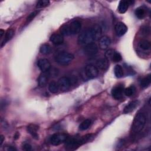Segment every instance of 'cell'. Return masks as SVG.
Listing matches in <instances>:
<instances>
[{"mask_svg": "<svg viewBox=\"0 0 151 151\" xmlns=\"http://www.w3.org/2000/svg\"><path fill=\"white\" fill-rule=\"evenodd\" d=\"M81 24L78 21H74L66 24L60 28L61 34L63 35H71L78 33L81 29Z\"/></svg>", "mask_w": 151, "mask_h": 151, "instance_id": "cell-1", "label": "cell"}, {"mask_svg": "<svg viewBox=\"0 0 151 151\" xmlns=\"http://www.w3.org/2000/svg\"><path fill=\"white\" fill-rule=\"evenodd\" d=\"M146 123V116L143 113H138L134 117L131 127V133L133 134L140 132Z\"/></svg>", "mask_w": 151, "mask_h": 151, "instance_id": "cell-2", "label": "cell"}, {"mask_svg": "<svg viewBox=\"0 0 151 151\" xmlns=\"http://www.w3.org/2000/svg\"><path fill=\"white\" fill-rule=\"evenodd\" d=\"M94 41L95 40L91 28L82 31L78 37V43L81 45H86Z\"/></svg>", "mask_w": 151, "mask_h": 151, "instance_id": "cell-3", "label": "cell"}, {"mask_svg": "<svg viewBox=\"0 0 151 151\" xmlns=\"http://www.w3.org/2000/svg\"><path fill=\"white\" fill-rule=\"evenodd\" d=\"M74 55L66 51L58 52L55 57V61L61 65H67L70 64L74 59Z\"/></svg>", "mask_w": 151, "mask_h": 151, "instance_id": "cell-4", "label": "cell"}, {"mask_svg": "<svg viewBox=\"0 0 151 151\" xmlns=\"http://www.w3.org/2000/svg\"><path fill=\"white\" fill-rule=\"evenodd\" d=\"M68 139H69L68 134L65 133H56L51 136L50 142L52 145L57 146L65 142Z\"/></svg>", "mask_w": 151, "mask_h": 151, "instance_id": "cell-5", "label": "cell"}, {"mask_svg": "<svg viewBox=\"0 0 151 151\" xmlns=\"http://www.w3.org/2000/svg\"><path fill=\"white\" fill-rule=\"evenodd\" d=\"M84 73L88 78H94L99 74V69L93 65L88 64L86 66Z\"/></svg>", "mask_w": 151, "mask_h": 151, "instance_id": "cell-6", "label": "cell"}, {"mask_svg": "<svg viewBox=\"0 0 151 151\" xmlns=\"http://www.w3.org/2000/svg\"><path fill=\"white\" fill-rule=\"evenodd\" d=\"M84 53L88 56H93L98 52V47L94 42H91L84 45L83 48Z\"/></svg>", "mask_w": 151, "mask_h": 151, "instance_id": "cell-7", "label": "cell"}, {"mask_svg": "<svg viewBox=\"0 0 151 151\" xmlns=\"http://www.w3.org/2000/svg\"><path fill=\"white\" fill-rule=\"evenodd\" d=\"M37 66L42 72H48L51 68L49 60L45 58L40 59L37 61Z\"/></svg>", "mask_w": 151, "mask_h": 151, "instance_id": "cell-8", "label": "cell"}, {"mask_svg": "<svg viewBox=\"0 0 151 151\" xmlns=\"http://www.w3.org/2000/svg\"><path fill=\"white\" fill-rule=\"evenodd\" d=\"M58 85L59 87V89L62 91H66L67 90L71 85L70 79L67 77H61L58 82Z\"/></svg>", "mask_w": 151, "mask_h": 151, "instance_id": "cell-9", "label": "cell"}, {"mask_svg": "<svg viewBox=\"0 0 151 151\" xmlns=\"http://www.w3.org/2000/svg\"><path fill=\"white\" fill-rule=\"evenodd\" d=\"M124 93V87L123 86H117L113 88L111 93L112 97L116 100H119L122 98Z\"/></svg>", "mask_w": 151, "mask_h": 151, "instance_id": "cell-10", "label": "cell"}, {"mask_svg": "<svg viewBox=\"0 0 151 151\" xmlns=\"http://www.w3.org/2000/svg\"><path fill=\"white\" fill-rule=\"evenodd\" d=\"M114 29L116 34L118 36L120 37L125 34V33L127 31V27L123 22H119L116 24L114 27Z\"/></svg>", "mask_w": 151, "mask_h": 151, "instance_id": "cell-11", "label": "cell"}, {"mask_svg": "<svg viewBox=\"0 0 151 151\" xmlns=\"http://www.w3.org/2000/svg\"><path fill=\"white\" fill-rule=\"evenodd\" d=\"M111 44V40L107 36L101 37L99 41V47L102 50L107 49Z\"/></svg>", "mask_w": 151, "mask_h": 151, "instance_id": "cell-12", "label": "cell"}, {"mask_svg": "<svg viewBox=\"0 0 151 151\" xmlns=\"http://www.w3.org/2000/svg\"><path fill=\"white\" fill-rule=\"evenodd\" d=\"M50 41L55 45H58L61 44L64 41V37L63 35L60 34H53L51 35L50 38Z\"/></svg>", "mask_w": 151, "mask_h": 151, "instance_id": "cell-13", "label": "cell"}, {"mask_svg": "<svg viewBox=\"0 0 151 151\" xmlns=\"http://www.w3.org/2000/svg\"><path fill=\"white\" fill-rule=\"evenodd\" d=\"M133 2L134 1H120L118 6V11L121 14L126 12L129 8V5H131V4H133Z\"/></svg>", "mask_w": 151, "mask_h": 151, "instance_id": "cell-14", "label": "cell"}, {"mask_svg": "<svg viewBox=\"0 0 151 151\" xmlns=\"http://www.w3.org/2000/svg\"><path fill=\"white\" fill-rule=\"evenodd\" d=\"M48 77H49L48 72H42V73L40 75V76L38 78V85L41 87H44L47 83Z\"/></svg>", "mask_w": 151, "mask_h": 151, "instance_id": "cell-15", "label": "cell"}, {"mask_svg": "<svg viewBox=\"0 0 151 151\" xmlns=\"http://www.w3.org/2000/svg\"><path fill=\"white\" fill-rule=\"evenodd\" d=\"M39 129V127L38 125L34 124H31L27 126V130L28 132L32 136L34 139H38V134L37 133V131Z\"/></svg>", "mask_w": 151, "mask_h": 151, "instance_id": "cell-16", "label": "cell"}, {"mask_svg": "<svg viewBox=\"0 0 151 151\" xmlns=\"http://www.w3.org/2000/svg\"><path fill=\"white\" fill-rule=\"evenodd\" d=\"M109 65V60L105 58H100L96 61V67L102 70H106L108 68Z\"/></svg>", "mask_w": 151, "mask_h": 151, "instance_id": "cell-17", "label": "cell"}, {"mask_svg": "<svg viewBox=\"0 0 151 151\" xmlns=\"http://www.w3.org/2000/svg\"><path fill=\"white\" fill-rule=\"evenodd\" d=\"M138 103H139V101L137 100H133L129 102L124 108V110H123L124 113L127 114L133 111L135 109V108L137 106Z\"/></svg>", "mask_w": 151, "mask_h": 151, "instance_id": "cell-18", "label": "cell"}, {"mask_svg": "<svg viewBox=\"0 0 151 151\" xmlns=\"http://www.w3.org/2000/svg\"><path fill=\"white\" fill-rule=\"evenodd\" d=\"M91 29L92 30L95 41L99 40L101 37V36L102 34V30H101V27L99 25L96 24L93 25L92 27H91Z\"/></svg>", "mask_w": 151, "mask_h": 151, "instance_id": "cell-19", "label": "cell"}, {"mask_svg": "<svg viewBox=\"0 0 151 151\" xmlns=\"http://www.w3.org/2000/svg\"><path fill=\"white\" fill-rule=\"evenodd\" d=\"M14 32H15L14 29H12V28L8 29L6 31L4 38L3 41L1 42V47H2L3 45L5 44V43H6L8 41H9L13 37V36L14 35Z\"/></svg>", "mask_w": 151, "mask_h": 151, "instance_id": "cell-20", "label": "cell"}, {"mask_svg": "<svg viewBox=\"0 0 151 151\" xmlns=\"http://www.w3.org/2000/svg\"><path fill=\"white\" fill-rule=\"evenodd\" d=\"M40 51L42 54H49L51 52V47L48 44H42L40 49Z\"/></svg>", "mask_w": 151, "mask_h": 151, "instance_id": "cell-21", "label": "cell"}, {"mask_svg": "<svg viewBox=\"0 0 151 151\" xmlns=\"http://www.w3.org/2000/svg\"><path fill=\"white\" fill-rule=\"evenodd\" d=\"M139 46L143 50H148L150 48V42L146 40H142L139 42Z\"/></svg>", "mask_w": 151, "mask_h": 151, "instance_id": "cell-22", "label": "cell"}, {"mask_svg": "<svg viewBox=\"0 0 151 151\" xmlns=\"http://www.w3.org/2000/svg\"><path fill=\"white\" fill-rule=\"evenodd\" d=\"M48 90L52 93H56L59 90V87L58 83L55 81H51L48 84Z\"/></svg>", "mask_w": 151, "mask_h": 151, "instance_id": "cell-23", "label": "cell"}, {"mask_svg": "<svg viewBox=\"0 0 151 151\" xmlns=\"http://www.w3.org/2000/svg\"><path fill=\"white\" fill-rule=\"evenodd\" d=\"M134 14L137 18L139 19H143L146 15V11L142 7H139L136 9L134 11Z\"/></svg>", "mask_w": 151, "mask_h": 151, "instance_id": "cell-24", "label": "cell"}, {"mask_svg": "<svg viewBox=\"0 0 151 151\" xmlns=\"http://www.w3.org/2000/svg\"><path fill=\"white\" fill-rule=\"evenodd\" d=\"M150 81H151V76L150 74H149L141 80L140 86L143 88L147 87L150 84Z\"/></svg>", "mask_w": 151, "mask_h": 151, "instance_id": "cell-25", "label": "cell"}, {"mask_svg": "<svg viewBox=\"0 0 151 151\" xmlns=\"http://www.w3.org/2000/svg\"><path fill=\"white\" fill-rule=\"evenodd\" d=\"M91 120L90 119H86L83 122H82L79 125V129L80 130H87L91 125Z\"/></svg>", "mask_w": 151, "mask_h": 151, "instance_id": "cell-26", "label": "cell"}, {"mask_svg": "<svg viewBox=\"0 0 151 151\" xmlns=\"http://www.w3.org/2000/svg\"><path fill=\"white\" fill-rule=\"evenodd\" d=\"M114 72L117 78H121L123 76V70L120 65H116L114 68Z\"/></svg>", "mask_w": 151, "mask_h": 151, "instance_id": "cell-27", "label": "cell"}, {"mask_svg": "<svg viewBox=\"0 0 151 151\" xmlns=\"http://www.w3.org/2000/svg\"><path fill=\"white\" fill-rule=\"evenodd\" d=\"M136 92V87L134 86H130L127 88L124 89V93L126 96L130 97L133 96Z\"/></svg>", "mask_w": 151, "mask_h": 151, "instance_id": "cell-28", "label": "cell"}, {"mask_svg": "<svg viewBox=\"0 0 151 151\" xmlns=\"http://www.w3.org/2000/svg\"><path fill=\"white\" fill-rule=\"evenodd\" d=\"M50 1L47 0H40L38 1L36 4V8H44L49 5Z\"/></svg>", "mask_w": 151, "mask_h": 151, "instance_id": "cell-29", "label": "cell"}, {"mask_svg": "<svg viewBox=\"0 0 151 151\" xmlns=\"http://www.w3.org/2000/svg\"><path fill=\"white\" fill-rule=\"evenodd\" d=\"M115 50H113V49H109V50H107L106 52H105V57H106V58L107 60H112V58L114 55V54L115 52Z\"/></svg>", "mask_w": 151, "mask_h": 151, "instance_id": "cell-30", "label": "cell"}, {"mask_svg": "<svg viewBox=\"0 0 151 151\" xmlns=\"http://www.w3.org/2000/svg\"><path fill=\"white\" fill-rule=\"evenodd\" d=\"M38 11H34L32 12H31L28 16V17L27 18V19H26V24H28L29 22H30L38 14Z\"/></svg>", "mask_w": 151, "mask_h": 151, "instance_id": "cell-31", "label": "cell"}, {"mask_svg": "<svg viewBox=\"0 0 151 151\" xmlns=\"http://www.w3.org/2000/svg\"><path fill=\"white\" fill-rule=\"evenodd\" d=\"M121 60H122L121 54L119 52H118L117 51H115V52L114 54V55L112 58L111 61H114V62H119Z\"/></svg>", "mask_w": 151, "mask_h": 151, "instance_id": "cell-32", "label": "cell"}, {"mask_svg": "<svg viewBox=\"0 0 151 151\" xmlns=\"http://www.w3.org/2000/svg\"><path fill=\"white\" fill-rule=\"evenodd\" d=\"M22 149L24 150H27V151H29V150H31L32 149V147L31 146L28 144V143H25L22 146Z\"/></svg>", "mask_w": 151, "mask_h": 151, "instance_id": "cell-33", "label": "cell"}, {"mask_svg": "<svg viewBox=\"0 0 151 151\" xmlns=\"http://www.w3.org/2000/svg\"><path fill=\"white\" fill-rule=\"evenodd\" d=\"M143 34H149V33H150V29H149V27H146V26H145L143 28Z\"/></svg>", "mask_w": 151, "mask_h": 151, "instance_id": "cell-34", "label": "cell"}, {"mask_svg": "<svg viewBox=\"0 0 151 151\" xmlns=\"http://www.w3.org/2000/svg\"><path fill=\"white\" fill-rule=\"evenodd\" d=\"M5 150H8V151H14V150H17V149L13 146H7V147L5 149Z\"/></svg>", "mask_w": 151, "mask_h": 151, "instance_id": "cell-35", "label": "cell"}, {"mask_svg": "<svg viewBox=\"0 0 151 151\" xmlns=\"http://www.w3.org/2000/svg\"><path fill=\"white\" fill-rule=\"evenodd\" d=\"M4 137L3 135H1L0 136V146H2V143H3V142H4Z\"/></svg>", "mask_w": 151, "mask_h": 151, "instance_id": "cell-36", "label": "cell"}, {"mask_svg": "<svg viewBox=\"0 0 151 151\" xmlns=\"http://www.w3.org/2000/svg\"><path fill=\"white\" fill-rule=\"evenodd\" d=\"M4 32H5V31H4L3 29H0V37H1V38L2 37V36H3L4 34Z\"/></svg>", "mask_w": 151, "mask_h": 151, "instance_id": "cell-37", "label": "cell"}]
</instances>
